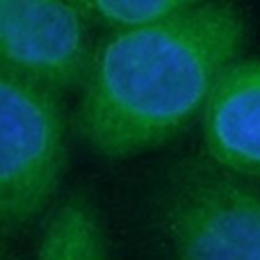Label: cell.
I'll list each match as a JSON object with an SVG mask.
<instances>
[{
	"label": "cell",
	"instance_id": "1",
	"mask_svg": "<svg viewBox=\"0 0 260 260\" xmlns=\"http://www.w3.org/2000/svg\"><path fill=\"white\" fill-rule=\"evenodd\" d=\"M247 18L231 0L110 32L94 48L73 128L103 162L169 144L201 119L221 71L242 55Z\"/></svg>",
	"mask_w": 260,
	"mask_h": 260
},
{
	"label": "cell",
	"instance_id": "7",
	"mask_svg": "<svg viewBox=\"0 0 260 260\" xmlns=\"http://www.w3.org/2000/svg\"><path fill=\"white\" fill-rule=\"evenodd\" d=\"M87 21L105 30H130L178 16L206 0H73Z\"/></svg>",
	"mask_w": 260,
	"mask_h": 260
},
{
	"label": "cell",
	"instance_id": "2",
	"mask_svg": "<svg viewBox=\"0 0 260 260\" xmlns=\"http://www.w3.org/2000/svg\"><path fill=\"white\" fill-rule=\"evenodd\" d=\"M153 215L180 260H260V178L189 160L169 171Z\"/></svg>",
	"mask_w": 260,
	"mask_h": 260
},
{
	"label": "cell",
	"instance_id": "6",
	"mask_svg": "<svg viewBox=\"0 0 260 260\" xmlns=\"http://www.w3.org/2000/svg\"><path fill=\"white\" fill-rule=\"evenodd\" d=\"M110 240L103 215L87 192L59 199L44 219L35 242L39 260H105Z\"/></svg>",
	"mask_w": 260,
	"mask_h": 260
},
{
	"label": "cell",
	"instance_id": "4",
	"mask_svg": "<svg viewBox=\"0 0 260 260\" xmlns=\"http://www.w3.org/2000/svg\"><path fill=\"white\" fill-rule=\"evenodd\" d=\"M94 48L73 0H0V67L55 91L80 89Z\"/></svg>",
	"mask_w": 260,
	"mask_h": 260
},
{
	"label": "cell",
	"instance_id": "5",
	"mask_svg": "<svg viewBox=\"0 0 260 260\" xmlns=\"http://www.w3.org/2000/svg\"><path fill=\"white\" fill-rule=\"evenodd\" d=\"M210 160L260 178V59L238 57L221 71L201 114Z\"/></svg>",
	"mask_w": 260,
	"mask_h": 260
},
{
	"label": "cell",
	"instance_id": "3",
	"mask_svg": "<svg viewBox=\"0 0 260 260\" xmlns=\"http://www.w3.org/2000/svg\"><path fill=\"white\" fill-rule=\"evenodd\" d=\"M69 162L59 91L0 67V231L7 240L55 199Z\"/></svg>",
	"mask_w": 260,
	"mask_h": 260
}]
</instances>
